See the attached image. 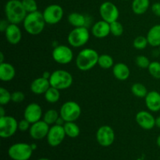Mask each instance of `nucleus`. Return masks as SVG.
I'll return each mask as SVG.
<instances>
[{"label":"nucleus","mask_w":160,"mask_h":160,"mask_svg":"<svg viewBox=\"0 0 160 160\" xmlns=\"http://www.w3.org/2000/svg\"><path fill=\"white\" fill-rule=\"evenodd\" d=\"M5 14L9 23L23 22L28 12L25 10L22 2L20 0H9L5 6Z\"/></svg>","instance_id":"1"},{"label":"nucleus","mask_w":160,"mask_h":160,"mask_svg":"<svg viewBox=\"0 0 160 160\" xmlns=\"http://www.w3.org/2000/svg\"><path fill=\"white\" fill-rule=\"evenodd\" d=\"M23 23L25 31L28 34L38 35L43 31L46 22L44 19L43 13L39 11H35L28 13Z\"/></svg>","instance_id":"2"},{"label":"nucleus","mask_w":160,"mask_h":160,"mask_svg":"<svg viewBox=\"0 0 160 160\" xmlns=\"http://www.w3.org/2000/svg\"><path fill=\"white\" fill-rule=\"evenodd\" d=\"M99 55L92 48H84L78 53L76 58V65L80 70L88 71L98 64Z\"/></svg>","instance_id":"3"},{"label":"nucleus","mask_w":160,"mask_h":160,"mask_svg":"<svg viewBox=\"0 0 160 160\" xmlns=\"http://www.w3.org/2000/svg\"><path fill=\"white\" fill-rule=\"evenodd\" d=\"M49 82L52 87L59 90H65L73 84V77L67 70H57L52 73Z\"/></svg>","instance_id":"4"},{"label":"nucleus","mask_w":160,"mask_h":160,"mask_svg":"<svg viewBox=\"0 0 160 160\" xmlns=\"http://www.w3.org/2000/svg\"><path fill=\"white\" fill-rule=\"evenodd\" d=\"M31 145L27 143H16L8 149V155L12 160H28L33 153Z\"/></svg>","instance_id":"5"},{"label":"nucleus","mask_w":160,"mask_h":160,"mask_svg":"<svg viewBox=\"0 0 160 160\" xmlns=\"http://www.w3.org/2000/svg\"><path fill=\"white\" fill-rule=\"evenodd\" d=\"M81 114V108L78 103L69 101L64 103L60 108L59 115L65 122H74Z\"/></svg>","instance_id":"6"},{"label":"nucleus","mask_w":160,"mask_h":160,"mask_svg":"<svg viewBox=\"0 0 160 160\" xmlns=\"http://www.w3.org/2000/svg\"><path fill=\"white\" fill-rule=\"evenodd\" d=\"M90 34L86 27L75 28L69 34L67 40L72 47L79 48L85 45L89 40Z\"/></svg>","instance_id":"7"},{"label":"nucleus","mask_w":160,"mask_h":160,"mask_svg":"<svg viewBox=\"0 0 160 160\" xmlns=\"http://www.w3.org/2000/svg\"><path fill=\"white\" fill-rule=\"evenodd\" d=\"M18 130V122L11 116L0 117V137L9 138Z\"/></svg>","instance_id":"8"},{"label":"nucleus","mask_w":160,"mask_h":160,"mask_svg":"<svg viewBox=\"0 0 160 160\" xmlns=\"http://www.w3.org/2000/svg\"><path fill=\"white\" fill-rule=\"evenodd\" d=\"M42 13L46 23L53 25L62 20L64 12L62 6L57 4H52L47 6Z\"/></svg>","instance_id":"9"},{"label":"nucleus","mask_w":160,"mask_h":160,"mask_svg":"<svg viewBox=\"0 0 160 160\" xmlns=\"http://www.w3.org/2000/svg\"><path fill=\"white\" fill-rule=\"evenodd\" d=\"M99 13L102 19L109 23L117 21L120 16L117 6L111 2H105L100 6Z\"/></svg>","instance_id":"10"},{"label":"nucleus","mask_w":160,"mask_h":160,"mask_svg":"<svg viewBox=\"0 0 160 160\" xmlns=\"http://www.w3.org/2000/svg\"><path fill=\"white\" fill-rule=\"evenodd\" d=\"M96 140L102 147H109L113 144L115 140V133L113 129L109 126H102L96 133Z\"/></svg>","instance_id":"11"},{"label":"nucleus","mask_w":160,"mask_h":160,"mask_svg":"<svg viewBox=\"0 0 160 160\" xmlns=\"http://www.w3.org/2000/svg\"><path fill=\"white\" fill-rule=\"evenodd\" d=\"M52 58L57 63L68 64L73 60V53L67 45H58L52 51Z\"/></svg>","instance_id":"12"},{"label":"nucleus","mask_w":160,"mask_h":160,"mask_svg":"<svg viewBox=\"0 0 160 160\" xmlns=\"http://www.w3.org/2000/svg\"><path fill=\"white\" fill-rule=\"evenodd\" d=\"M65 130L62 125L55 124L51 127L47 135V142L52 147H56L63 142L66 137Z\"/></svg>","instance_id":"13"},{"label":"nucleus","mask_w":160,"mask_h":160,"mask_svg":"<svg viewBox=\"0 0 160 160\" xmlns=\"http://www.w3.org/2000/svg\"><path fill=\"white\" fill-rule=\"evenodd\" d=\"M50 128L49 125L44 120H39L31 124L29 129L30 136L34 140H41L47 137Z\"/></svg>","instance_id":"14"},{"label":"nucleus","mask_w":160,"mask_h":160,"mask_svg":"<svg viewBox=\"0 0 160 160\" xmlns=\"http://www.w3.org/2000/svg\"><path fill=\"white\" fill-rule=\"evenodd\" d=\"M23 117L28 121H29L31 124L39 121L42 117V107L38 103H30L25 108L24 112H23Z\"/></svg>","instance_id":"15"},{"label":"nucleus","mask_w":160,"mask_h":160,"mask_svg":"<svg viewBox=\"0 0 160 160\" xmlns=\"http://www.w3.org/2000/svg\"><path fill=\"white\" fill-rule=\"evenodd\" d=\"M138 124L144 130H151L156 126V119L148 111H140L135 117Z\"/></svg>","instance_id":"16"},{"label":"nucleus","mask_w":160,"mask_h":160,"mask_svg":"<svg viewBox=\"0 0 160 160\" xmlns=\"http://www.w3.org/2000/svg\"><path fill=\"white\" fill-rule=\"evenodd\" d=\"M6 40L11 45H17L22 38V33L18 25L15 23H9L5 31Z\"/></svg>","instance_id":"17"},{"label":"nucleus","mask_w":160,"mask_h":160,"mask_svg":"<svg viewBox=\"0 0 160 160\" xmlns=\"http://www.w3.org/2000/svg\"><path fill=\"white\" fill-rule=\"evenodd\" d=\"M92 33L97 38H104L110 34V23L105 20H99L94 23Z\"/></svg>","instance_id":"18"},{"label":"nucleus","mask_w":160,"mask_h":160,"mask_svg":"<svg viewBox=\"0 0 160 160\" xmlns=\"http://www.w3.org/2000/svg\"><path fill=\"white\" fill-rule=\"evenodd\" d=\"M51 87L49 80L41 77L36 78L32 81L31 84V90L35 95H42L46 92L49 88Z\"/></svg>","instance_id":"19"},{"label":"nucleus","mask_w":160,"mask_h":160,"mask_svg":"<svg viewBox=\"0 0 160 160\" xmlns=\"http://www.w3.org/2000/svg\"><path fill=\"white\" fill-rule=\"evenodd\" d=\"M145 104L148 110L158 112L160 110V94L156 91L148 92L145 96Z\"/></svg>","instance_id":"20"},{"label":"nucleus","mask_w":160,"mask_h":160,"mask_svg":"<svg viewBox=\"0 0 160 160\" xmlns=\"http://www.w3.org/2000/svg\"><path fill=\"white\" fill-rule=\"evenodd\" d=\"M16 75V70L13 66L8 62L0 63V79L5 82L12 81Z\"/></svg>","instance_id":"21"},{"label":"nucleus","mask_w":160,"mask_h":160,"mask_svg":"<svg viewBox=\"0 0 160 160\" xmlns=\"http://www.w3.org/2000/svg\"><path fill=\"white\" fill-rule=\"evenodd\" d=\"M112 73L114 77L119 81H126L130 77V69L128 66L123 62H119L113 66Z\"/></svg>","instance_id":"22"},{"label":"nucleus","mask_w":160,"mask_h":160,"mask_svg":"<svg viewBox=\"0 0 160 160\" xmlns=\"http://www.w3.org/2000/svg\"><path fill=\"white\" fill-rule=\"evenodd\" d=\"M146 38L150 45L152 47L160 46V24H156L150 28Z\"/></svg>","instance_id":"23"},{"label":"nucleus","mask_w":160,"mask_h":160,"mask_svg":"<svg viewBox=\"0 0 160 160\" xmlns=\"http://www.w3.org/2000/svg\"><path fill=\"white\" fill-rule=\"evenodd\" d=\"M150 6L149 0H133L132 7L133 12L137 15H142L146 12Z\"/></svg>","instance_id":"24"},{"label":"nucleus","mask_w":160,"mask_h":160,"mask_svg":"<svg viewBox=\"0 0 160 160\" xmlns=\"http://www.w3.org/2000/svg\"><path fill=\"white\" fill-rule=\"evenodd\" d=\"M68 21L74 28L85 27L86 17L79 12H72L68 16Z\"/></svg>","instance_id":"25"},{"label":"nucleus","mask_w":160,"mask_h":160,"mask_svg":"<svg viewBox=\"0 0 160 160\" xmlns=\"http://www.w3.org/2000/svg\"><path fill=\"white\" fill-rule=\"evenodd\" d=\"M64 130H65L66 135L71 138H75L78 137L81 132L80 128L74 123V122H65L63 124Z\"/></svg>","instance_id":"26"},{"label":"nucleus","mask_w":160,"mask_h":160,"mask_svg":"<svg viewBox=\"0 0 160 160\" xmlns=\"http://www.w3.org/2000/svg\"><path fill=\"white\" fill-rule=\"evenodd\" d=\"M44 95H45V100L49 103H56V102L59 101V98H60V93H59V89L52 87V86L46 91Z\"/></svg>","instance_id":"27"},{"label":"nucleus","mask_w":160,"mask_h":160,"mask_svg":"<svg viewBox=\"0 0 160 160\" xmlns=\"http://www.w3.org/2000/svg\"><path fill=\"white\" fill-rule=\"evenodd\" d=\"M59 117H60V115L56 109H51L45 112L43 116V120L50 126V125L56 123Z\"/></svg>","instance_id":"28"},{"label":"nucleus","mask_w":160,"mask_h":160,"mask_svg":"<svg viewBox=\"0 0 160 160\" xmlns=\"http://www.w3.org/2000/svg\"><path fill=\"white\" fill-rule=\"evenodd\" d=\"M131 92L135 96L138 98H145L148 94L146 87L141 83H135L131 87Z\"/></svg>","instance_id":"29"},{"label":"nucleus","mask_w":160,"mask_h":160,"mask_svg":"<svg viewBox=\"0 0 160 160\" xmlns=\"http://www.w3.org/2000/svg\"><path fill=\"white\" fill-rule=\"evenodd\" d=\"M98 64L102 69H109L113 66V59L108 54H102L99 56Z\"/></svg>","instance_id":"30"},{"label":"nucleus","mask_w":160,"mask_h":160,"mask_svg":"<svg viewBox=\"0 0 160 160\" xmlns=\"http://www.w3.org/2000/svg\"><path fill=\"white\" fill-rule=\"evenodd\" d=\"M110 33L113 36L120 37L123 33V27L119 21H114L110 23Z\"/></svg>","instance_id":"31"},{"label":"nucleus","mask_w":160,"mask_h":160,"mask_svg":"<svg viewBox=\"0 0 160 160\" xmlns=\"http://www.w3.org/2000/svg\"><path fill=\"white\" fill-rule=\"evenodd\" d=\"M148 70L151 76H152L156 79H160V62H156V61L152 62Z\"/></svg>","instance_id":"32"},{"label":"nucleus","mask_w":160,"mask_h":160,"mask_svg":"<svg viewBox=\"0 0 160 160\" xmlns=\"http://www.w3.org/2000/svg\"><path fill=\"white\" fill-rule=\"evenodd\" d=\"M10 101H12V94L4 88H0V104L1 106H5Z\"/></svg>","instance_id":"33"},{"label":"nucleus","mask_w":160,"mask_h":160,"mask_svg":"<svg viewBox=\"0 0 160 160\" xmlns=\"http://www.w3.org/2000/svg\"><path fill=\"white\" fill-rule=\"evenodd\" d=\"M148 44V39L144 36H138L134 39V42H133V45H134V48L138 50H142L145 48Z\"/></svg>","instance_id":"34"},{"label":"nucleus","mask_w":160,"mask_h":160,"mask_svg":"<svg viewBox=\"0 0 160 160\" xmlns=\"http://www.w3.org/2000/svg\"><path fill=\"white\" fill-rule=\"evenodd\" d=\"M21 2L28 13L38 11V4L35 0H22Z\"/></svg>","instance_id":"35"},{"label":"nucleus","mask_w":160,"mask_h":160,"mask_svg":"<svg viewBox=\"0 0 160 160\" xmlns=\"http://www.w3.org/2000/svg\"><path fill=\"white\" fill-rule=\"evenodd\" d=\"M136 64L140 68L142 69H148L150 65V61L148 58H147L145 56H139L136 58Z\"/></svg>","instance_id":"36"},{"label":"nucleus","mask_w":160,"mask_h":160,"mask_svg":"<svg viewBox=\"0 0 160 160\" xmlns=\"http://www.w3.org/2000/svg\"><path fill=\"white\" fill-rule=\"evenodd\" d=\"M25 98V95L23 94V92H20V91H16V92H12V101L13 102L19 103L21 102L24 100Z\"/></svg>","instance_id":"37"},{"label":"nucleus","mask_w":160,"mask_h":160,"mask_svg":"<svg viewBox=\"0 0 160 160\" xmlns=\"http://www.w3.org/2000/svg\"><path fill=\"white\" fill-rule=\"evenodd\" d=\"M31 123L29 121H28L26 119H23L18 123V129L20 131H27L31 128Z\"/></svg>","instance_id":"38"},{"label":"nucleus","mask_w":160,"mask_h":160,"mask_svg":"<svg viewBox=\"0 0 160 160\" xmlns=\"http://www.w3.org/2000/svg\"><path fill=\"white\" fill-rule=\"evenodd\" d=\"M152 11L157 17H160V2H155L152 6Z\"/></svg>","instance_id":"39"},{"label":"nucleus","mask_w":160,"mask_h":160,"mask_svg":"<svg viewBox=\"0 0 160 160\" xmlns=\"http://www.w3.org/2000/svg\"><path fill=\"white\" fill-rule=\"evenodd\" d=\"M8 20L6 21V20H1V22H0V31H2V32H5V31L6 30V28H7V27L9 26V24H8Z\"/></svg>","instance_id":"40"},{"label":"nucleus","mask_w":160,"mask_h":160,"mask_svg":"<svg viewBox=\"0 0 160 160\" xmlns=\"http://www.w3.org/2000/svg\"><path fill=\"white\" fill-rule=\"evenodd\" d=\"M51 74H52V73H50L49 72L46 71V72H44L43 74H42V77H43V78H46V79L49 80L50 77H51Z\"/></svg>","instance_id":"41"},{"label":"nucleus","mask_w":160,"mask_h":160,"mask_svg":"<svg viewBox=\"0 0 160 160\" xmlns=\"http://www.w3.org/2000/svg\"><path fill=\"white\" fill-rule=\"evenodd\" d=\"M4 116H6V114H5V110L4 109H3L2 106L0 107V117H4Z\"/></svg>","instance_id":"42"},{"label":"nucleus","mask_w":160,"mask_h":160,"mask_svg":"<svg viewBox=\"0 0 160 160\" xmlns=\"http://www.w3.org/2000/svg\"><path fill=\"white\" fill-rule=\"evenodd\" d=\"M156 126L160 128V116L156 119Z\"/></svg>","instance_id":"43"},{"label":"nucleus","mask_w":160,"mask_h":160,"mask_svg":"<svg viewBox=\"0 0 160 160\" xmlns=\"http://www.w3.org/2000/svg\"><path fill=\"white\" fill-rule=\"evenodd\" d=\"M0 57H1V59H0V63L4 62V55H3L2 52L0 53Z\"/></svg>","instance_id":"44"},{"label":"nucleus","mask_w":160,"mask_h":160,"mask_svg":"<svg viewBox=\"0 0 160 160\" xmlns=\"http://www.w3.org/2000/svg\"><path fill=\"white\" fill-rule=\"evenodd\" d=\"M156 144H157L158 146H159L160 148V135L158 136L157 139H156Z\"/></svg>","instance_id":"45"},{"label":"nucleus","mask_w":160,"mask_h":160,"mask_svg":"<svg viewBox=\"0 0 160 160\" xmlns=\"http://www.w3.org/2000/svg\"><path fill=\"white\" fill-rule=\"evenodd\" d=\"M31 147H32L33 150H34L36 148V145L35 144H32V145H31Z\"/></svg>","instance_id":"46"},{"label":"nucleus","mask_w":160,"mask_h":160,"mask_svg":"<svg viewBox=\"0 0 160 160\" xmlns=\"http://www.w3.org/2000/svg\"><path fill=\"white\" fill-rule=\"evenodd\" d=\"M37 160H51V159H48V158H41V159H38Z\"/></svg>","instance_id":"47"},{"label":"nucleus","mask_w":160,"mask_h":160,"mask_svg":"<svg viewBox=\"0 0 160 160\" xmlns=\"http://www.w3.org/2000/svg\"><path fill=\"white\" fill-rule=\"evenodd\" d=\"M123 1H128V0H123Z\"/></svg>","instance_id":"48"},{"label":"nucleus","mask_w":160,"mask_h":160,"mask_svg":"<svg viewBox=\"0 0 160 160\" xmlns=\"http://www.w3.org/2000/svg\"><path fill=\"white\" fill-rule=\"evenodd\" d=\"M159 52H160V46H159Z\"/></svg>","instance_id":"49"}]
</instances>
